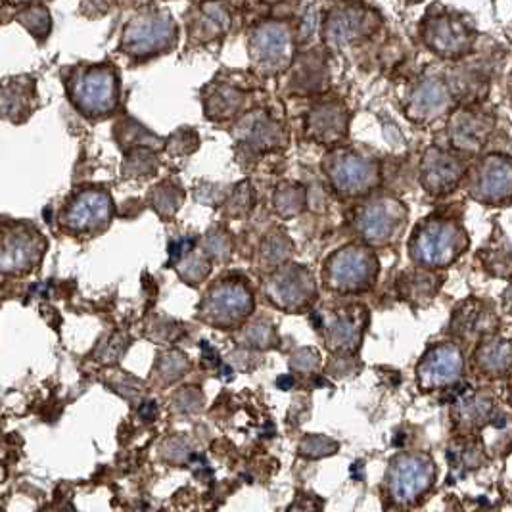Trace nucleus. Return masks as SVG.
<instances>
[{"label":"nucleus","mask_w":512,"mask_h":512,"mask_svg":"<svg viewBox=\"0 0 512 512\" xmlns=\"http://www.w3.org/2000/svg\"><path fill=\"white\" fill-rule=\"evenodd\" d=\"M234 140L240 152L259 158L269 152L284 150L288 144V133L267 110L257 108L236 121Z\"/></svg>","instance_id":"2eb2a0df"},{"label":"nucleus","mask_w":512,"mask_h":512,"mask_svg":"<svg viewBox=\"0 0 512 512\" xmlns=\"http://www.w3.org/2000/svg\"><path fill=\"white\" fill-rule=\"evenodd\" d=\"M290 254H292V242L288 240L286 234H271L261 248L263 263H267L269 267H277V269Z\"/></svg>","instance_id":"f704fd0d"},{"label":"nucleus","mask_w":512,"mask_h":512,"mask_svg":"<svg viewBox=\"0 0 512 512\" xmlns=\"http://www.w3.org/2000/svg\"><path fill=\"white\" fill-rule=\"evenodd\" d=\"M179 27L173 16L162 8H142L121 29L119 52L133 62H148L177 47Z\"/></svg>","instance_id":"7ed1b4c3"},{"label":"nucleus","mask_w":512,"mask_h":512,"mask_svg":"<svg viewBox=\"0 0 512 512\" xmlns=\"http://www.w3.org/2000/svg\"><path fill=\"white\" fill-rule=\"evenodd\" d=\"M206 117L215 123H227L246 114L248 93L234 83L213 79L202 94Z\"/></svg>","instance_id":"a878e982"},{"label":"nucleus","mask_w":512,"mask_h":512,"mask_svg":"<svg viewBox=\"0 0 512 512\" xmlns=\"http://www.w3.org/2000/svg\"><path fill=\"white\" fill-rule=\"evenodd\" d=\"M208 252H211L213 256L225 257L231 254V240H229V234L211 233L208 236Z\"/></svg>","instance_id":"ea45409f"},{"label":"nucleus","mask_w":512,"mask_h":512,"mask_svg":"<svg viewBox=\"0 0 512 512\" xmlns=\"http://www.w3.org/2000/svg\"><path fill=\"white\" fill-rule=\"evenodd\" d=\"M116 206L108 188L98 185L79 187L60 211V223L73 234L102 233L110 227Z\"/></svg>","instance_id":"9d476101"},{"label":"nucleus","mask_w":512,"mask_h":512,"mask_svg":"<svg viewBox=\"0 0 512 512\" xmlns=\"http://www.w3.org/2000/svg\"><path fill=\"white\" fill-rule=\"evenodd\" d=\"M317 326L325 332L326 346L334 351H350L357 348L363 334L361 307H346L325 313H317Z\"/></svg>","instance_id":"b1692460"},{"label":"nucleus","mask_w":512,"mask_h":512,"mask_svg":"<svg viewBox=\"0 0 512 512\" xmlns=\"http://www.w3.org/2000/svg\"><path fill=\"white\" fill-rule=\"evenodd\" d=\"M424 47L442 60H463L478 41V33L463 16L432 6L419 25Z\"/></svg>","instance_id":"6e6552de"},{"label":"nucleus","mask_w":512,"mask_h":512,"mask_svg":"<svg viewBox=\"0 0 512 512\" xmlns=\"http://www.w3.org/2000/svg\"><path fill=\"white\" fill-rule=\"evenodd\" d=\"M511 399H512V396H511Z\"/></svg>","instance_id":"a18cd8bd"},{"label":"nucleus","mask_w":512,"mask_h":512,"mask_svg":"<svg viewBox=\"0 0 512 512\" xmlns=\"http://www.w3.org/2000/svg\"><path fill=\"white\" fill-rule=\"evenodd\" d=\"M409 223V208L394 196L382 194L367 198L359 204L353 215L355 231L363 244L382 248L397 242Z\"/></svg>","instance_id":"423d86ee"},{"label":"nucleus","mask_w":512,"mask_h":512,"mask_svg":"<svg viewBox=\"0 0 512 512\" xmlns=\"http://www.w3.org/2000/svg\"><path fill=\"white\" fill-rule=\"evenodd\" d=\"M468 177V196L484 206H505L512 200V156L486 154Z\"/></svg>","instance_id":"f8f14e48"},{"label":"nucleus","mask_w":512,"mask_h":512,"mask_svg":"<svg viewBox=\"0 0 512 512\" xmlns=\"http://www.w3.org/2000/svg\"><path fill=\"white\" fill-rule=\"evenodd\" d=\"M455 110V91L442 75H422L407 87L403 98V114L417 123L428 125Z\"/></svg>","instance_id":"9b49d317"},{"label":"nucleus","mask_w":512,"mask_h":512,"mask_svg":"<svg viewBox=\"0 0 512 512\" xmlns=\"http://www.w3.org/2000/svg\"><path fill=\"white\" fill-rule=\"evenodd\" d=\"M307 206V188L300 183H280L273 194V208L282 219L300 215Z\"/></svg>","instance_id":"c85d7f7f"},{"label":"nucleus","mask_w":512,"mask_h":512,"mask_svg":"<svg viewBox=\"0 0 512 512\" xmlns=\"http://www.w3.org/2000/svg\"><path fill=\"white\" fill-rule=\"evenodd\" d=\"M436 466L428 455H399L388 470V489L397 505H411L432 488Z\"/></svg>","instance_id":"dca6fc26"},{"label":"nucleus","mask_w":512,"mask_h":512,"mask_svg":"<svg viewBox=\"0 0 512 512\" xmlns=\"http://www.w3.org/2000/svg\"><path fill=\"white\" fill-rule=\"evenodd\" d=\"M160 167V158L152 148H133L127 150L125 160L121 163V175L125 179H148L156 175Z\"/></svg>","instance_id":"c756f323"},{"label":"nucleus","mask_w":512,"mask_h":512,"mask_svg":"<svg viewBox=\"0 0 512 512\" xmlns=\"http://www.w3.org/2000/svg\"><path fill=\"white\" fill-rule=\"evenodd\" d=\"M382 27V16L361 2H336L328 8L321 24L326 50L340 52L371 39Z\"/></svg>","instance_id":"0eeeda50"},{"label":"nucleus","mask_w":512,"mask_h":512,"mask_svg":"<svg viewBox=\"0 0 512 512\" xmlns=\"http://www.w3.org/2000/svg\"><path fill=\"white\" fill-rule=\"evenodd\" d=\"M116 139L125 150H133V148H152L158 150L163 142L160 137L152 135L146 127H142L139 121L125 117L121 121H117L116 131H114Z\"/></svg>","instance_id":"cd10ccee"},{"label":"nucleus","mask_w":512,"mask_h":512,"mask_svg":"<svg viewBox=\"0 0 512 512\" xmlns=\"http://www.w3.org/2000/svg\"><path fill=\"white\" fill-rule=\"evenodd\" d=\"M489 311H486L484 303L468 302L463 303L453 319V328L461 336H470L476 332H482L489 328Z\"/></svg>","instance_id":"473e14b6"},{"label":"nucleus","mask_w":512,"mask_h":512,"mask_svg":"<svg viewBox=\"0 0 512 512\" xmlns=\"http://www.w3.org/2000/svg\"><path fill=\"white\" fill-rule=\"evenodd\" d=\"M378 277V259L367 244H348L328 256L323 267L326 288L338 294L371 290Z\"/></svg>","instance_id":"1a4fd4ad"},{"label":"nucleus","mask_w":512,"mask_h":512,"mask_svg":"<svg viewBox=\"0 0 512 512\" xmlns=\"http://www.w3.org/2000/svg\"><path fill=\"white\" fill-rule=\"evenodd\" d=\"M468 175L465 156L455 150L430 146L422 154L419 167L420 187L434 198L455 192Z\"/></svg>","instance_id":"4468645a"},{"label":"nucleus","mask_w":512,"mask_h":512,"mask_svg":"<svg viewBox=\"0 0 512 512\" xmlns=\"http://www.w3.org/2000/svg\"><path fill=\"white\" fill-rule=\"evenodd\" d=\"M254 298L244 280L229 279L213 286L204 302V311L215 323H238L250 315Z\"/></svg>","instance_id":"aec40b11"},{"label":"nucleus","mask_w":512,"mask_h":512,"mask_svg":"<svg viewBox=\"0 0 512 512\" xmlns=\"http://www.w3.org/2000/svg\"><path fill=\"white\" fill-rule=\"evenodd\" d=\"M503 302H505V309L512 315V280L511 284L507 286V290H505V300Z\"/></svg>","instance_id":"79ce46f5"},{"label":"nucleus","mask_w":512,"mask_h":512,"mask_svg":"<svg viewBox=\"0 0 512 512\" xmlns=\"http://www.w3.org/2000/svg\"><path fill=\"white\" fill-rule=\"evenodd\" d=\"M296 29L288 20H265L248 35L250 68L257 77L271 79L290 70L296 60Z\"/></svg>","instance_id":"39448f33"},{"label":"nucleus","mask_w":512,"mask_h":512,"mask_svg":"<svg viewBox=\"0 0 512 512\" xmlns=\"http://www.w3.org/2000/svg\"><path fill=\"white\" fill-rule=\"evenodd\" d=\"M476 361L482 371L489 374H501L512 367V342L495 340L480 348Z\"/></svg>","instance_id":"2f4dec72"},{"label":"nucleus","mask_w":512,"mask_h":512,"mask_svg":"<svg viewBox=\"0 0 512 512\" xmlns=\"http://www.w3.org/2000/svg\"><path fill=\"white\" fill-rule=\"evenodd\" d=\"M39 108L37 79L33 75H12L0 81V119L24 125Z\"/></svg>","instance_id":"4be33fe9"},{"label":"nucleus","mask_w":512,"mask_h":512,"mask_svg":"<svg viewBox=\"0 0 512 512\" xmlns=\"http://www.w3.org/2000/svg\"><path fill=\"white\" fill-rule=\"evenodd\" d=\"M8 2H16V4H33V2H41V0H8Z\"/></svg>","instance_id":"37998d69"},{"label":"nucleus","mask_w":512,"mask_h":512,"mask_svg":"<svg viewBox=\"0 0 512 512\" xmlns=\"http://www.w3.org/2000/svg\"><path fill=\"white\" fill-rule=\"evenodd\" d=\"M288 512H321V507L315 499H309V497H303L298 499Z\"/></svg>","instance_id":"a19ab883"},{"label":"nucleus","mask_w":512,"mask_h":512,"mask_svg":"<svg viewBox=\"0 0 512 512\" xmlns=\"http://www.w3.org/2000/svg\"><path fill=\"white\" fill-rule=\"evenodd\" d=\"M463 373V353L455 344H440L420 361L417 376L422 390H440L455 384Z\"/></svg>","instance_id":"5701e85b"},{"label":"nucleus","mask_w":512,"mask_h":512,"mask_svg":"<svg viewBox=\"0 0 512 512\" xmlns=\"http://www.w3.org/2000/svg\"><path fill=\"white\" fill-rule=\"evenodd\" d=\"M254 187L250 185V181H242L233 188V192L229 194V198L225 200V210L229 213V217H244L246 213L254 208Z\"/></svg>","instance_id":"72a5a7b5"},{"label":"nucleus","mask_w":512,"mask_h":512,"mask_svg":"<svg viewBox=\"0 0 512 512\" xmlns=\"http://www.w3.org/2000/svg\"><path fill=\"white\" fill-rule=\"evenodd\" d=\"M198 146H200V137H198V133H196L194 129H190V127L177 129V131L169 137L167 144H165L167 152H169L171 156H175V158L192 156V154L198 150Z\"/></svg>","instance_id":"c9c22d12"},{"label":"nucleus","mask_w":512,"mask_h":512,"mask_svg":"<svg viewBox=\"0 0 512 512\" xmlns=\"http://www.w3.org/2000/svg\"><path fill=\"white\" fill-rule=\"evenodd\" d=\"M47 240L27 223H12L0 229V273H29L45 254Z\"/></svg>","instance_id":"ddd939ff"},{"label":"nucleus","mask_w":512,"mask_h":512,"mask_svg":"<svg viewBox=\"0 0 512 512\" xmlns=\"http://www.w3.org/2000/svg\"><path fill=\"white\" fill-rule=\"evenodd\" d=\"M16 20L24 25L29 31V35L37 41V43H45L52 29V18L48 12L47 6L43 2H33V4H25L24 8L16 14Z\"/></svg>","instance_id":"7c9ffc66"},{"label":"nucleus","mask_w":512,"mask_h":512,"mask_svg":"<svg viewBox=\"0 0 512 512\" xmlns=\"http://www.w3.org/2000/svg\"><path fill=\"white\" fill-rule=\"evenodd\" d=\"M403 284H405V290L411 298H430L434 294V290L438 288L436 279L432 273H428V269L424 271H415V273H409L403 277Z\"/></svg>","instance_id":"e433bc0d"},{"label":"nucleus","mask_w":512,"mask_h":512,"mask_svg":"<svg viewBox=\"0 0 512 512\" xmlns=\"http://www.w3.org/2000/svg\"><path fill=\"white\" fill-rule=\"evenodd\" d=\"M183 202H185V190L173 179H165L156 187L150 188L148 192V204L163 219L173 217L183 206Z\"/></svg>","instance_id":"bb28decb"},{"label":"nucleus","mask_w":512,"mask_h":512,"mask_svg":"<svg viewBox=\"0 0 512 512\" xmlns=\"http://www.w3.org/2000/svg\"><path fill=\"white\" fill-rule=\"evenodd\" d=\"M459 405H461V409L465 411V413H463V419H465L468 424H474V422H480V420L486 419L489 409H491V403L484 401L482 397L478 396L466 397L465 401L459 403Z\"/></svg>","instance_id":"58836bf2"},{"label":"nucleus","mask_w":512,"mask_h":512,"mask_svg":"<svg viewBox=\"0 0 512 512\" xmlns=\"http://www.w3.org/2000/svg\"><path fill=\"white\" fill-rule=\"evenodd\" d=\"M177 261H183L181 275H183V279L190 280V282H198V280L206 279V275L210 273V263H208V259L204 256H200V254H196L194 248L185 252Z\"/></svg>","instance_id":"4c0bfd02"},{"label":"nucleus","mask_w":512,"mask_h":512,"mask_svg":"<svg viewBox=\"0 0 512 512\" xmlns=\"http://www.w3.org/2000/svg\"><path fill=\"white\" fill-rule=\"evenodd\" d=\"M261 2H265V4H277V2H282V0H261Z\"/></svg>","instance_id":"c03bdc74"},{"label":"nucleus","mask_w":512,"mask_h":512,"mask_svg":"<svg viewBox=\"0 0 512 512\" xmlns=\"http://www.w3.org/2000/svg\"><path fill=\"white\" fill-rule=\"evenodd\" d=\"M468 250L461 219L432 213L422 219L409 240V256L422 269H445Z\"/></svg>","instance_id":"f03ea898"},{"label":"nucleus","mask_w":512,"mask_h":512,"mask_svg":"<svg viewBox=\"0 0 512 512\" xmlns=\"http://www.w3.org/2000/svg\"><path fill=\"white\" fill-rule=\"evenodd\" d=\"M62 77L71 106L85 119H106L119 110L121 81L114 64L83 62L66 68Z\"/></svg>","instance_id":"f257e3e1"},{"label":"nucleus","mask_w":512,"mask_h":512,"mask_svg":"<svg viewBox=\"0 0 512 512\" xmlns=\"http://www.w3.org/2000/svg\"><path fill=\"white\" fill-rule=\"evenodd\" d=\"M350 133V110L342 100H325L305 117V135L323 146H338Z\"/></svg>","instance_id":"412c9836"},{"label":"nucleus","mask_w":512,"mask_h":512,"mask_svg":"<svg viewBox=\"0 0 512 512\" xmlns=\"http://www.w3.org/2000/svg\"><path fill=\"white\" fill-rule=\"evenodd\" d=\"M328 66L321 50L300 54L290 70L286 71V89L292 94H319L328 87Z\"/></svg>","instance_id":"393cba45"},{"label":"nucleus","mask_w":512,"mask_h":512,"mask_svg":"<svg viewBox=\"0 0 512 512\" xmlns=\"http://www.w3.org/2000/svg\"><path fill=\"white\" fill-rule=\"evenodd\" d=\"M323 173L340 198H367L382 183L380 162L357 148H334L323 158Z\"/></svg>","instance_id":"20e7f679"},{"label":"nucleus","mask_w":512,"mask_h":512,"mask_svg":"<svg viewBox=\"0 0 512 512\" xmlns=\"http://www.w3.org/2000/svg\"><path fill=\"white\" fill-rule=\"evenodd\" d=\"M495 131V117L478 106H459L449 114L447 137L451 150L463 156L480 154Z\"/></svg>","instance_id":"f3484780"},{"label":"nucleus","mask_w":512,"mask_h":512,"mask_svg":"<svg viewBox=\"0 0 512 512\" xmlns=\"http://www.w3.org/2000/svg\"><path fill=\"white\" fill-rule=\"evenodd\" d=\"M233 25V12L225 0L196 2L187 14L188 41L192 45H211L223 39Z\"/></svg>","instance_id":"6ab92c4d"},{"label":"nucleus","mask_w":512,"mask_h":512,"mask_svg":"<svg viewBox=\"0 0 512 512\" xmlns=\"http://www.w3.org/2000/svg\"><path fill=\"white\" fill-rule=\"evenodd\" d=\"M267 296L282 309H303L315 300L313 273L303 265H280L265 284Z\"/></svg>","instance_id":"a211bd4d"}]
</instances>
